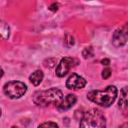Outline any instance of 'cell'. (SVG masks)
Masks as SVG:
<instances>
[{"mask_svg": "<svg viewBox=\"0 0 128 128\" xmlns=\"http://www.w3.org/2000/svg\"><path fill=\"white\" fill-rule=\"evenodd\" d=\"M43 77H44L43 72H42L41 70H36V71H34V72L29 76V80H30V82H31L33 85L37 86V85H39V84L42 82Z\"/></svg>", "mask_w": 128, "mask_h": 128, "instance_id": "9c48e42d", "label": "cell"}, {"mask_svg": "<svg viewBox=\"0 0 128 128\" xmlns=\"http://www.w3.org/2000/svg\"><path fill=\"white\" fill-rule=\"evenodd\" d=\"M118 94V90L115 86L109 85L104 90H93L87 94V98L103 107H109L114 103Z\"/></svg>", "mask_w": 128, "mask_h": 128, "instance_id": "6da1fadb", "label": "cell"}, {"mask_svg": "<svg viewBox=\"0 0 128 128\" xmlns=\"http://www.w3.org/2000/svg\"><path fill=\"white\" fill-rule=\"evenodd\" d=\"M0 116H1V109H0Z\"/></svg>", "mask_w": 128, "mask_h": 128, "instance_id": "e0dca14e", "label": "cell"}, {"mask_svg": "<svg viewBox=\"0 0 128 128\" xmlns=\"http://www.w3.org/2000/svg\"><path fill=\"white\" fill-rule=\"evenodd\" d=\"M63 97L62 91L57 88H50L44 91H38L33 96V101L38 106H48L50 104H57Z\"/></svg>", "mask_w": 128, "mask_h": 128, "instance_id": "7a4b0ae2", "label": "cell"}, {"mask_svg": "<svg viewBox=\"0 0 128 128\" xmlns=\"http://www.w3.org/2000/svg\"><path fill=\"white\" fill-rule=\"evenodd\" d=\"M80 127L86 128H102L105 127L106 121L103 113L98 109H91L83 114L81 117Z\"/></svg>", "mask_w": 128, "mask_h": 128, "instance_id": "3957f363", "label": "cell"}, {"mask_svg": "<svg viewBox=\"0 0 128 128\" xmlns=\"http://www.w3.org/2000/svg\"><path fill=\"white\" fill-rule=\"evenodd\" d=\"M118 105H119V108H121L123 111H126L127 109V87H124L121 90Z\"/></svg>", "mask_w": 128, "mask_h": 128, "instance_id": "30bf717a", "label": "cell"}, {"mask_svg": "<svg viewBox=\"0 0 128 128\" xmlns=\"http://www.w3.org/2000/svg\"><path fill=\"white\" fill-rule=\"evenodd\" d=\"M74 62L75 60L71 57L62 58L56 67V75L58 77H64L69 72V70L74 66Z\"/></svg>", "mask_w": 128, "mask_h": 128, "instance_id": "5b68a950", "label": "cell"}, {"mask_svg": "<svg viewBox=\"0 0 128 128\" xmlns=\"http://www.w3.org/2000/svg\"><path fill=\"white\" fill-rule=\"evenodd\" d=\"M101 64H103V65H109L110 64V61H109V59H102L101 60Z\"/></svg>", "mask_w": 128, "mask_h": 128, "instance_id": "9a60e30c", "label": "cell"}, {"mask_svg": "<svg viewBox=\"0 0 128 128\" xmlns=\"http://www.w3.org/2000/svg\"><path fill=\"white\" fill-rule=\"evenodd\" d=\"M85 85H86V80L83 77H81V76H79L75 73L71 74L68 77V79L66 80V87L70 90L81 89Z\"/></svg>", "mask_w": 128, "mask_h": 128, "instance_id": "8992f818", "label": "cell"}, {"mask_svg": "<svg viewBox=\"0 0 128 128\" xmlns=\"http://www.w3.org/2000/svg\"><path fill=\"white\" fill-rule=\"evenodd\" d=\"M82 55H83L84 58L92 57V56H93V49H92V47H86V48L83 50Z\"/></svg>", "mask_w": 128, "mask_h": 128, "instance_id": "8fae6325", "label": "cell"}, {"mask_svg": "<svg viewBox=\"0 0 128 128\" xmlns=\"http://www.w3.org/2000/svg\"><path fill=\"white\" fill-rule=\"evenodd\" d=\"M49 9L51 10V11H53V12H55V11H57L58 10V4H56V3H53L50 7H49Z\"/></svg>", "mask_w": 128, "mask_h": 128, "instance_id": "5bb4252c", "label": "cell"}, {"mask_svg": "<svg viewBox=\"0 0 128 128\" xmlns=\"http://www.w3.org/2000/svg\"><path fill=\"white\" fill-rule=\"evenodd\" d=\"M76 101H77V98L75 95L68 94L64 98L62 97L60 99V101L57 103V109L59 111H66V110L70 109L76 103Z\"/></svg>", "mask_w": 128, "mask_h": 128, "instance_id": "ba28073f", "label": "cell"}, {"mask_svg": "<svg viewBox=\"0 0 128 128\" xmlns=\"http://www.w3.org/2000/svg\"><path fill=\"white\" fill-rule=\"evenodd\" d=\"M39 127H58V125L56 123H53V122H46V123L40 124Z\"/></svg>", "mask_w": 128, "mask_h": 128, "instance_id": "4fadbf2b", "label": "cell"}, {"mask_svg": "<svg viewBox=\"0 0 128 128\" xmlns=\"http://www.w3.org/2000/svg\"><path fill=\"white\" fill-rule=\"evenodd\" d=\"M3 74H4V71H3V69L0 67V78L3 76Z\"/></svg>", "mask_w": 128, "mask_h": 128, "instance_id": "2e32d148", "label": "cell"}, {"mask_svg": "<svg viewBox=\"0 0 128 128\" xmlns=\"http://www.w3.org/2000/svg\"><path fill=\"white\" fill-rule=\"evenodd\" d=\"M27 91V86L21 81L7 82L3 87V92L11 99H17L22 97Z\"/></svg>", "mask_w": 128, "mask_h": 128, "instance_id": "277c9868", "label": "cell"}, {"mask_svg": "<svg viewBox=\"0 0 128 128\" xmlns=\"http://www.w3.org/2000/svg\"><path fill=\"white\" fill-rule=\"evenodd\" d=\"M112 42L116 47H120L126 44L127 42V26L126 25L115 30L112 37Z\"/></svg>", "mask_w": 128, "mask_h": 128, "instance_id": "52a82bcc", "label": "cell"}, {"mask_svg": "<svg viewBox=\"0 0 128 128\" xmlns=\"http://www.w3.org/2000/svg\"><path fill=\"white\" fill-rule=\"evenodd\" d=\"M110 75H111V70H110L109 68H106V69H104V70L102 71V77H103L104 79L109 78Z\"/></svg>", "mask_w": 128, "mask_h": 128, "instance_id": "7c38bea8", "label": "cell"}]
</instances>
